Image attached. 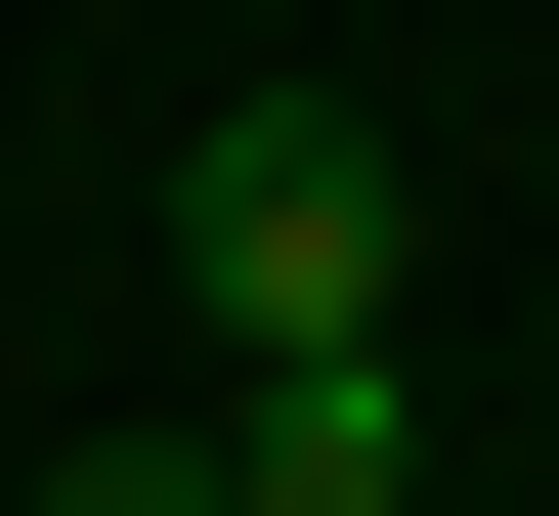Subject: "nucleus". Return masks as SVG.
Listing matches in <instances>:
<instances>
[{
	"instance_id": "obj_3",
	"label": "nucleus",
	"mask_w": 559,
	"mask_h": 516,
	"mask_svg": "<svg viewBox=\"0 0 559 516\" xmlns=\"http://www.w3.org/2000/svg\"><path fill=\"white\" fill-rule=\"evenodd\" d=\"M44 516H259V473H215V431H86V473H44Z\"/></svg>"
},
{
	"instance_id": "obj_2",
	"label": "nucleus",
	"mask_w": 559,
	"mask_h": 516,
	"mask_svg": "<svg viewBox=\"0 0 559 516\" xmlns=\"http://www.w3.org/2000/svg\"><path fill=\"white\" fill-rule=\"evenodd\" d=\"M215 473H259V516H388V473H430V345H259Z\"/></svg>"
},
{
	"instance_id": "obj_1",
	"label": "nucleus",
	"mask_w": 559,
	"mask_h": 516,
	"mask_svg": "<svg viewBox=\"0 0 559 516\" xmlns=\"http://www.w3.org/2000/svg\"><path fill=\"white\" fill-rule=\"evenodd\" d=\"M173 259H215V345H388V130H345V86H259V130L173 172Z\"/></svg>"
}]
</instances>
